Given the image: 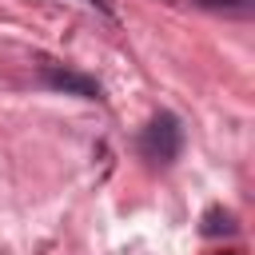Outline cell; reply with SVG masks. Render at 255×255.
<instances>
[{"label": "cell", "mask_w": 255, "mask_h": 255, "mask_svg": "<svg viewBox=\"0 0 255 255\" xmlns=\"http://www.w3.org/2000/svg\"><path fill=\"white\" fill-rule=\"evenodd\" d=\"M135 147H139V159H143L147 167L167 171V167L179 159V151H183V120H179L175 112H167V108L155 112V116L139 128Z\"/></svg>", "instance_id": "cell-1"}, {"label": "cell", "mask_w": 255, "mask_h": 255, "mask_svg": "<svg viewBox=\"0 0 255 255\" xmlns=\"http://www.w3.org/2000/svg\"><path fill=\"white\" fill-rule=\"evenodd\" d=\"M40 84L52 88V92H64V96H80V100H96L104 104V84L72 64H60V60H40Z\"/></svg>", "instance_id": "cell-2"}, {"label": "cell", "mask_w": 255, "mask_h": 255, "mask_svg": "<svg viewBox=\"0 0 255 255\" xmlns=\"http://www.w3.org/2000/svg\"><path fill=\"white\" fill-rule=\"evenodd\" d=\"M191 4L215 16H235V20H247L255 12V0H191Z\"/></svg>", "instance_id": "cell-3"}, {"label": "cell", "mask_w": 255, "mask_h": 255, "mask_svg": "<svg viewBox=\"0 0 255 255\" xmlns=\"http://www.w3.org/2000/svg\"><path fill=\"white\" fill-rule=\"evenodd\" d=\"M239 231V223H235V215L231 211H223V207H207L203 211V235H235Z\"/></svg>", "instance_id": "cell-4"}, {"label": "cell", "mask_w": 255, "mask_h": 255, "mask_svg": "<svg viewBox=\"0 0 255 255\" xmlns=\"http://www.w3.org/2000/svg\"><path fill=\"white\" fill-rule=\"evenodd\" d=\"M88 4H92V8H100L104 16H112V0H88Z\"/></svg>", "instance_id": "cell-5"}, {"label": "cell", "mask_w": 255, "mask_h": 255, "mask_svg": "<svg viewBox=\"0 0 255 255\" xmlns=\"http://www.w3.org/2000/svg\"><path fill=\"white\" fill-rule=\"evenodd\" d=\"M223 255H235V251H223Z\"/></svg>", "instance_id": "cell-6"}]
</instances>
